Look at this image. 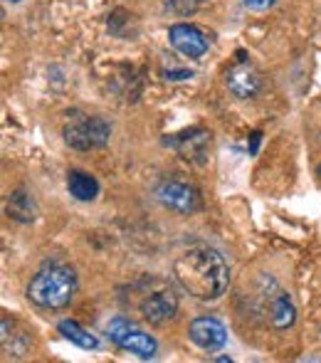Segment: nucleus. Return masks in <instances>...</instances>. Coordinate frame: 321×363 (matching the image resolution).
Segmentation results:
<instances>
[{
  "label": "nucleus",
  "instance_id": "f257e3e1",
  "mask_svg": "<svg viewBox=\"0 0 321 363\" xmlns=\"http://www.w3.org/2000/svg\"><path fill=\"white\" fill-rule=\"evenodd\" d=\"M173 277L191 296L215 301L230 287V267L225 257L210 245H193L173 262Z\"/></svg>",
  "mask_w": 321,
  "mask_h": 363
},
{
  "label": "nucleus",
  "instance_id": "f03ea898",
  "mask_svg": "<svg viewBox=\"0 0 321 363\" xmlns=\"http://www.w3.org/2000/svg\"><path fill=\"white\" fill-rule=\"evenodd\" d=\"M74 291H77V274L72 267L52 264L45 267L30 279L28 299L38 304L40 309H64L72 304Z\"/></svg>",
  "mask_w": 321,
  "mask_h": 363
},
{
  "label": "nucleus",
  "instance_id": "7ed1b4c3",
  "mask_svg": "<svg viewBox=\"0 0 321 363\" xmlns=\"http://www.w3.org/2000/svg\"><path fill=\"white\" fill-rule=\"evenodd\" d=\"M106 336L121 351H129V354L139 356V359H154L156 351H159V344H156L154 336H149L144 329H139L134 321L124 319V316H114L106 324Z\"/></svg>",
  "mask_w": 321,
  "mask_h": 363
},
{
  "label": "nucleus",
  "instance_id": "20e7f679",
  "mask_svg": "<svg viewBox=\"0 0 321 363\" xmlns=\"http://www.w3.org/2000/svg\"><path fill=\"white\" fill-rule=\"evenodd\" d=\"M111 139V124L101 116H81L64 126V141L77 151L104 148Z\"/></svg>",
  "mask_w": 321,
  "mask_h": 363
},
{
  "label": "nucleus",
  "instance_id": "39448f33",
  "mask_svg": "<svg viewBox=\"0 0 321 363\" xmlns=\"http://www.w3.org/2000/svg\"><path fill=\"white\" fill-rule=\"evenodd\" d=\"M154 196L163 208L178 213V216H193V213H198L203 208L201 191L186 181H176V178L159 183Z\"/></svg>",
  "mask_w": 321,
  "mask_h": 363
},
{
  "label": "nucleus",
  "instance_id": "423d86ee",
  "mask_svg": "<svg viewBox=\"0 0 321 363\" xmlns=\"http://www.w3.org/2000/svg\"><path fill=\"white\" fill-rule=\"evenodd\" d=\"M168 43L176 52H181L183 57H191V60H201L203 55L208 52V35L203 33L198 25L191 23H178L171 25L168 30Z\"/></svg>",
  "mask_w": 321,
  "mask_h": 363
},
{
  "label": "nucleus",
  "instance_id": "0eeeda50",
  "mask_svg": "<svg viewBox=\"0 0 321 363\" xmlns=\"http://www.w3.org/2000/svg\"><path fill=\"white\" fill-rule=\"evenodd\" d=\"M188 336L203 351H218L227 341L225 326L218 319H213V316H198V319H193L191 326H188Z\"/></svg>",
  "mask_w": 321,
  "mask_h": 363
},
{
  "label": "nucleus",
  "instance_id": "6e6552de",
  "mask_svg": "<svg viewBox=\"0 0 321 363\" xmlns=\"http://www.w3.org/2000/svg\"><path fill=\"white\" fill-rule=\"evenodd\" d=\"M141 316H144L149 324H166L176 316L178 311V296L173 294L171 289H161V291H154L149 294L144 301H141Z\"/></svg>",
  "mask_w": 321,
  "mask_h": 363
},
{
  "label": "nucleus",
  "instance_id": "1a4fd4ad",
  "mask_svg": "<svg viewBox=\"0 0 321 363\" xmlns=\"http://www.w3.org/2000/svg\"><path fill=\"white\" fill-rule=\"evenodd\" d=\"M225 84H227V89H230V94L237 96V99H252V96H257V91L262 89L259 74L244 62L227 69Z\"/></svg>",
  "mask_w": 321,
  "mask_h": 363
},
{
  "label": "nucleus",
  "instance_id": "9d476101",
  "mask_svg": "<svg viewBox=\"0 0 321 363\" xmlns=\"http://www.w3.org/2000/svg\"><path fill=\"white\" fill-rule=\"evenodd\" d=\"M181 153L183 158H191V161H198L203 163L208 156V144H210V134L203 129H191L186 134H178L176 139L166 141Z\"/></svg>",
  "mask_w": 321,
  "mask_h": 363
},
{
  "label": "nucleus",
  "instance_id": "9b49d317",
  "mask_svg": "<svg viewBox=\"0 0 321 363\" xmlns=\"http://www.w3.org/2000/svg\"><path fill=\"white\" fill-rule=\"evenodd\" d=\"M67 191L74 201L79 203H91L96 196H99V181L94 176L84 171H69L67 176Z\"/></svg>",
  "mask_w": 321,
  "mask_h": 363
},
{
  "label": "nucleus",
  "instance_id": "f8f14e48",
  "mask_svg": "<svg viewBox=\"0 0 321 363\" xmlns=\"http://www.w3.org/2000/svg\"><path fill=\"white\" fill-rule=\"evenodd\" d=\"M269 316H272L274 329H279V331L289 329V326L294 324V319H297V309H294L289 294H279L277 299L272 301V306H269Z\"/></svg>",
  "mask_w": 321,
  "mask_h": 363
},
{
  "label": "nucleus",
  "instance_id": "ddd939ff",
  "mask_svg": "<svg viewBox=\"0 0 321 363\" xmlns=\"http://www.w3.org/2000/svg\"><path fill=\"white\" fill-rule=\"evenodd\" d=\"M35 203L33 198L28 196L25 191H15L10 193L8 198V216L13 220H18V223H30V220H35Z\"/></svg>",
  "mask_w": 321,
  "mask_h": 363
},
{
  "label": "nucleus",
  "instance_id": "4468645a",
  "mask_svg": "<svg viewBox=\"0 0 321 363\" xmlns=\"http://www.w3.org/2000/svg\"><path fill=\"white\" fill-rule=\"evenodd\" d=\"M60 334L64 336L67 341H72V344H77L79 349H99V341H96V336H91L86 329H81V326L77 324V321H72V319H64V321H60Z\"/></svg>",
  "mask_w": 321,
  "mask_h": 363
},
{
  "label": "nucleus",
  "instance_id": "2eb2a0df",
  "mask_svg": "<svg viewBox=\"0 0 321 363\" xmlns=\"http://www.w3.org/2000/svg\"><path fill=\"white\" fill-rule=\"evenodd\" d=\"M208 0H166V8L176 15H191L198 8H203Z\"/></svg>",
  "mask_w": 321,
  "mask_h": 363
},
{
  "label": "nucleus",
  "instance_id": "dca6fc26",
  "mask_svg": "<svg viewBox=\"0 0 321 363\" xmlns=\"http://www.w3.org/2000/svg\"><path fill=\"white\" fill-rule=\"evenodd\" d=\"M274 3H277V0H242L244 8L257 10V13H262V10H267V8H272Z\"/></svg>",
  "mask_w": 321,
  "mask_h": 363
},
{
  "label": "nucleus",
  "instance_id": "f3484780",
  "mask_svg": "<svg viewBox=\"0 0 321 363\" xmlns=\"http://www.w3.org/2000/svg\"><path fill=\"white\" fill-rule=\"evenodd\" d=\"M163 77L171 82H178V79H191L193 72L191 69H163Z\"/></svg>",
  "mask_w": 321,
  "mask_h": 363
},
{
  "label": "nucleus",
  "instance_id": "a211bd4d",
  "mask_svg": "<svg viewBox=\"0 0 321 363\" xmlns=\"http://www.w3.org/2000/svg\"><path fill=\"white\" fill-rule=\"evenodd\" d=\"M259 136H262V134H259V131H257V134H252V146H249V153H257V146H259Z\"/></svg>",
  "mask_w": 321,
  "mask_h": 363
},
{
  "label": "nucleus",
  "instance_id": "6ab92c4d",
  "mask_svg": "<svg viewBox=\"0 0 321 363\" xmlns=\"http://www.w3.org/2000/svg\"><path fill=\"white\" fill-rule=\"evenodd\" d=\"M8 3H20V0H8Z\"/></svg>",
  "mask_w": 321,
  "mask_h": 363
}]
</instances>
